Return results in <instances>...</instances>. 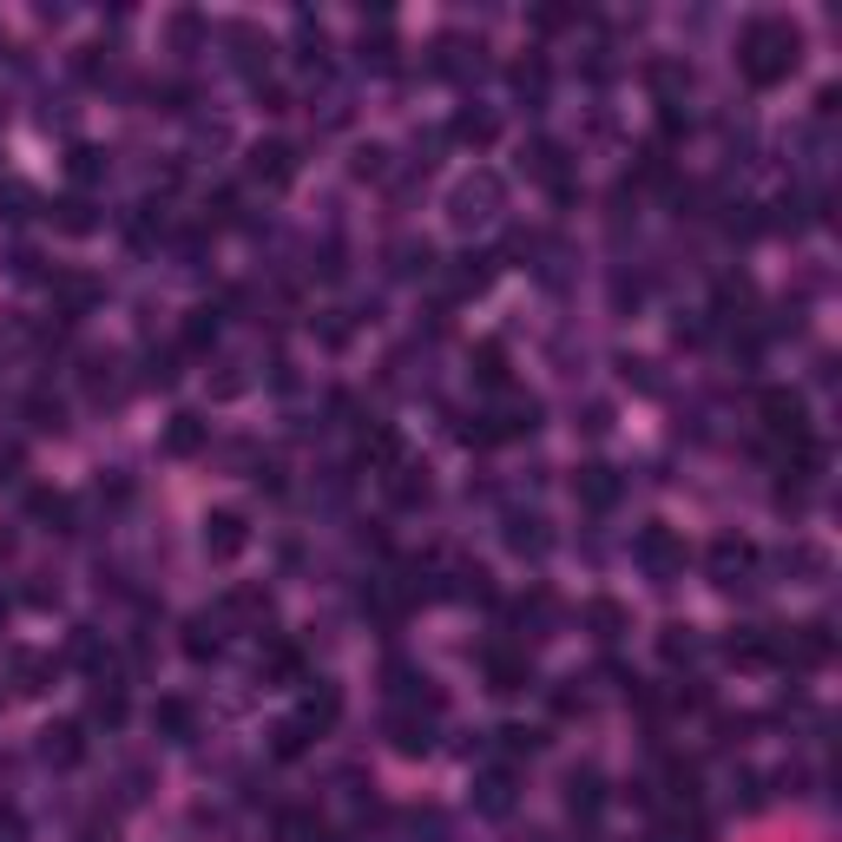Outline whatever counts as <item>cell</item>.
I'll return each mask as SVG.
<instances>
[{
	"label": "cell",
	"mask_w": 842,
	"mask_h": 842,
	"mask_svg": "<svg viewBox=\"0 0 842 842\" xmlns=\"http://www.w3.org/2000/svg\"><path fill=\"white\" fill-rule=\"evenodd\" d=\"M751 560H757V553H751L744 540H718V547H711V566H718L724 586H737V573H751Z\"/></svg>",
	"instance_id": "obj_1"
},
{
	"label": "cell",
	"mask_w": 842,
	"mask_h": 842,
	"mask_svg": "<svg viewBox=\"0 0 842 842\" xmlns=\"http://www.w3.org/2000/svg\"><path fill=\"white\" fill-rule=\"evenodd\" d=\"M211 547L231 560V553L244 547V521H237V514H218V521H211Z\"/></svg>",
	"instance_id": "obj_2"
}]
</instances>
